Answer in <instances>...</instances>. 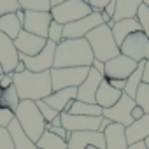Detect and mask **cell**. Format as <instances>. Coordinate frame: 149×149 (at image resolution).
<instances>
[{
	"mask_svg": "<svg viewBox=\"0 0 149 149\" xmlns=\"http://www.w3.org/2000/svg\"><path fill=\"white\" fill-rule=\"evenodd\" d=\"M142 6V0H118L116 2V11L112 19H128V18H137V11Z\"/></svg>",
	"mask_w": 149,
	"mask_h": 149,
	"instance_id": "cell-24",
	"label": "cell"
},
{
	"mask_svg": "<svg viewBox=\"0 0 149 149\" xmlns=\"http://www.w3.org/2000/svg\"><path fill=\"white\" fill-rule=\"evenodd\" d=\"M46 44H47V39L33 35V33H30L26 30H21L19 35L14 39V46H16L18 53L25 54V56H35V54H39L44 49Z\"/></svg>",
	"mask_w": 149,
	"mask_h": 149,
	"instance_id": "cell-15",
	"label": "cell"
},
{
	"mask_svg": "<svg viewBox=\"0 0 149 149\" xmlns=\"http://www.w3.org/2000/svg\"><path fill=\"white\" fill-rule=\"evenodd\" d=\"M53 21L51 13H42V11H25V21H23V30L47 39V30Z\"/></svg>",
	"mask_w": 149,
	"mask_h": 149,
	"instance_id": "cell-13",
	"label": "cell"
},
{
	"mask_svg": "<svg viewBox=\"0 0 149 149\" xmlns=\"http://www.w3.org/2000/svg\"><path fill=\"white\" fill-rule=\"evenodd\" d=\"M93 60L95 56L86 39H63L60 44H56L53 68L91 67Z\"/></svg>",
	"mask_w": 149,
	"mask_h": 149,
	"instance_id": "cell-1",
	"label": "cell"
},
{
	"mask_svg": "<svg viewBox=\"0 0 149 149\" xmlns=\"http://www.w3.org/2000/svg\"><path fill=\"white\" fill-rule=\"evenodd\" d=\"M142 83L149 84V60L144 61V72H142Z\"/></svg>",
	"mask_w": 149,
	"mask_h": 149,
	"instance_id": "cell-42",
	"label": "cell"
},
{
	"mask_svg": "<svg viewBox=\"0 0 149 149\" xmlns=\"http://www.w3.org/2000/svg\"><path fill=\"white\" fill-rule=\"evenodd\" d=\"M14 84V79H13V74H2L0 76V90H6V88H11Z\"/></svg>",
	"mask_w": 149,
	"mask_h": 149,
	"instance_id": "cell-39",
	"label": "cell"
},
{
	"mask_svg": "<svg viewBox=\"0 0 149 149\" xmlns=\"http://www.w3.org/2000/svg\"><path fill=\"white\" fill-rule=\"evenodd\" d=\"M119 51H121V54L135 60L137 63L147 61L149 60V39L142 30L135 32L123 40V44L119 46Z\"/></svg>",
	"mask_w": 149,
	"mask_h": 149,
	"instance_id": "cell-7",
	"label": "cell"
},
{
	"mask_svg": "<svg viewBox=\"0 0 149 149\" xmlns=\"http://www.w3.org/2000/svg\"><path fill=\"white\" fill-rule=\"evenodd\" d=\"M128 149H147V147H146V144H144V142H137V144L128 146Z\"/></svg>",
	"mask_w": 149,
	"mask_h": 149,
	"instance_id": "cell-46",
	"label": "cell"
},
{
	"mask_svg": "<svg viewBox=\"0 0 149 149\" xmlns=\"http://www.w3.org/2000/svg\"><path fill=\"white\" fill-rule=\"evenodd\" d=\"M95 70H98L102 76H104V70H105V63L104 61H98V60H93V65H91Z\"/></svg>",
	"mask_w": 149,
	"mask_h": 149,
	"instance_id": "cell-43",
	"label": "cell"
},
{
	"mask_svg": "<svg viewBox=\"0 0 149 149\" xmlns=\"http://www.w3.org/2000/svg\"><path fill=\"white\" fill-rule=\"evenodd\" d=\"M60 119L67 132H98L102 116H72L68 112H60Z\"/></svg>",
	"mask_w": 149,
	"mask_h": 149,
	"instance_id": "cell-12",
	"label": "cell"
},
{
	"mask_svg": "<svg viewBox=\"0 0 149 149\" xmlns=\"http://www.w3.org/2000/svg\"><path fill=\"white\" fill-rule=\"evenodd\" d=\"M2 74H4V70H2V67H0V76H2Z\"/></svg>",
	"mask_w": 149,
	"mask_h": 149,
	"instance_id": "cell-53",
	"label": "cell"
},
{
	"mask_svg": "<svg viewBox=\"0 0 149 149\" xmlns=\"http://www.w3.org/2000/svg\"><path fill=\"white\" fill-rule=\"evenodd\" d=\"M135 104L139 107H142L146 114H149V84L140 83V86L137 90V95H135Z\"/></svg>",
	"mask_w": 149,
	"mask_h": 149,
	"instance_id": "cell-31",
	"label": "cell"
},
{
	"mask_svg": "<svg viewBox=\"0 0 149 149\" xmlns=\"http://www.w3.org/2000/svg\"><path fill=\"white\" fill-rule=\"evenodd\" d=\"M49 13L53 16V21H56L60 25H68V23H74L77 19L90 16L93 13V9L84 0H67V2H63L60 6L51 7Z\"/></svg>",
	"mask_w": 149,
	"mask_h": 149,
	"instance_id": "cell-5",
	"label": "cell"
},
{
	"mask_svg": "<svg viewBox=\"0 0 149 149\" xmlns=\"http://www.w3.org/2000/svg\"><path fill=\"white\" fill-rule=\"evenodd\" d=\"M105 149H128V142H126V133H125V126L118 125V123H111L105 132Z\"/></svg>",
	"mask_w": 149,
	"mask_h": 149,
	"instance_id": "cell-19",
	"label": "cell"
},
{
	"mask_svg": "<svg viewBox=\"0 0 149 149\" xmlns=\"http://www.w3.org/2000/svg\"><path fill=\"white\" fill-rule=\"evenodd\" d=\"M54 51H56V44L47 40V44L44 46V49L39 54L35 56L19 54V60L26 65V70L30 72H47L54 67Z\"/></svg>",
	"mask_w": 149,
	"mask_h": 149,
	"instance_id": "cell-8",
	"label": "cell"
},
{
	"mask_svg": "<svg viewBox=\"0 0 149 149\" xmlns=\"http://www.w3.org/2000/svg\"><path fill=\"white\" fill-rule=\"evenodd\" d=\"M105 149V137L100 132H70L67 149H86V147Z\"/></svg>",
	"mask_w": 149,
	"mask_h": 149,
	"instance_id": "cell-14",
	"label": "cell"
},
{
	"mask_svg": "<svg viewBox=\"0 0 149 149\" xmlns=\"http://www.w3.org/2000/svg\"><path fill=\"white\" fill-rule=\"evenodd\" d=\"M25 70H26V65H25V63L19 60V61H18V65L14 67V72H13V74H23Z\"/></svg>",
	"mask_w": 149,
	"mask_h": 149,
	"instance_id": "cell-44",
	"label": "cell"
},
{
	"mask_svg": "<svg viewBox=\"0 0 149 149\" xmlns=\"http://www.w3.org/2000/svg\"><path fill=\"white\" fill-rule=\"evenodd\" d=\"M111 123H112V121H109L107 118H104V116H102V121H100V128H98V132H100V133H104V132H105V128H107Z\"/></svg>",
	"mask_w": 149,
	"mask_h": 149,
	"instance_id": "cell-45",
	"label": "cell"
},
{
	"mask_svg": "<svg viewBox=\"0 0 149 149\" xmlns=\"http://www.w3.org/2000/svg\"><path fill=\"white\" fill-rule=\"evenodd\" d=\"M51 84L53 91L65 88H79L86 79L90 67H67V68H51Z\"/></svg>",
	"mask_w": 149,
	"mask_h": 149,
	"instance_id": "cell-6",
	"label": "cell"
},
{
	"mask_svg": "<svg viewBox=\"0 0 149 149\" xmlns=\"http://www.w3.org/2000/svg\"><path fill=\"white\" fill-rule=\"evenodd\" d=\"M18 61L19 53L14 46V40L0 32V67H2L4 74H13Z\"/></svg>",
	"mask_w": 149,
	"mask_h": 149,
	"instance_id": "cell-17",
	"label": "cell"
},
{
	"mask_svg": "<svg viewBox=\"0 0 149 149\" xmlns=\"http://www.w3.org/2000/svg\"><path fill=\"white\" fill-rule=\"evenodd\" d=\"M63 2H67V0H51V7L60 6V4H63Z\"/></svg>",
	"mask_w": 149,
	"mask_h": 149,
	"instance_id": "cell-49",
	"label": "cell"
},
{
	"mask_svg": "<svg viewBox=\"0 0 149 149\" xmlns=\"http://www.w3.org/2000/svg\"><path fill=\"white\" fill-rule=\"evenodd\" d=\"M7 132L11 135V140H13V146L14 149H37V144L23 132V128L19 126L18 119L14 118L11 121V125L7 126Z\"/></svg>",
	"mask_w": 149,
	"mask_h": 149,
	"instance_id": "cell-23",
	"label": "cell"
},
{
	"mask_svg": "<svg viewBox=\"0 0 149 149\" xmlns=\"http://www.w3.org/2000/svg\"><path fill=\"white\" fill-rule=\"evenodd\" d=\"M35 104H37V107H39V111H40V114H42V118H44L46 123H51L53 119H56L60 116V112H56L53 107H49L44 100H37Z\"/></svg>",
	"mask_w": 149,
	"mask_h": 149,
	"instance_id": "cell-33",
	"label": "cell"
},
{
	"mask_svg": "<svg viewBox=\"0 0 149 149\" xmlns=\"http://www.w3.org/2000/svg\"><path fill=\"white\" fill-rule=\"evenodd\" d=\"M19 126L23 128V132L37 144V140L42 137V133L46 132V121L37 107V104L33 100H21L16 112H14Z\"/></svg>",
	"mask_w": 149,
	"mask_h": 149,
	"instance_id": "cell-3",
	"label": "cell"
},
{
	"mask_svg": "<svg viewBox=\"0 0 149 149\" xmlns=\"http://www.w3.org/2000/svg\"><path fill=\"white\" fill-rule=\"evenodd\" d=\"M100 25H104L102 14L100 13H91L90 16H86L83 19L63 25V39H84L91 30H95Z\"/></svg>",
	"mask_w": 149,
	"mask_h": 149,
	"instance_id": "cell-10",
	"label": "cell"
},
{
	"mask_svg": "<svg viewBox=\"0 0 149 149\" xmlns=\"http://www.w3.org/2000/svg\"><path fill=\"white\" fill-rule=\"evenodd\" d=\"M14 88L19 95V100H44L53 93L51 84V72H30L25 70L23 74H13Z\"/></svg>",
	"mask_w": 149,
	"mask_h": 149,
	"instance_id": "cell-2",
	"label": "cell"
},
{
	"mask_svg": "<svg viewBox=\"0 0 149 149\" xmlns=\"http://www.w3.org/2000/svg\"><path fill=\"white\" fill-rule=\"evenodd\" d=\"M125 133H126L128 146L137 144V142H144L149 137V114H144L140 119L133 121L128 128H125Z\"/></svg>",
	"mask_w": 149,
	"mask_h": 149,
	"instance_id": "cell-20",
	"label": "cell"
},
{
	"mask_svg": "<svg viewBox=\"0 0 149 149\" xmlns=\"http://www.w3.org/2000/svg\"><path fill=\"white\" fill-rule=\"evenodd\" d=\"M107 81H109V84H111L112 88H116V90H119V91L125 90V81H123V79H107Z\"/></svg>",
	"mask_w": 149,
	"mask_h": 149,
	"instance_id": "cell-40",
	"label": "cell"
},
{
	"mask_svg": "<svg viewBox=\"0 0 149 149\" xmlns=\"http://www.w3.org/2000/svg\"><path fill=\"white\" fill-rule=\"evenodd\" d=\"M49 125H51V126H61V119H60V116H58L56 119H53Z\"/></svg>",
	"mask_w": 149,
	"mask_h": 149,
	"instance_id": "cell-48",
	"label": "cell"
},
{
	"mask_svg": "<svg viewBox=\"0 0 149 149\" xmlns=\"http://www.w3.org/2000/svg\"><path fill=\"white\" fill-rule=\"evenodd\" d=\"M137 19H139V23H140V30L147 35V39H149V9L142 4L140 7H139V11H137Z\"/></svg>",
	"mask_w": 149,
	"mask_h": 149,
	"instance_id": "cell-34",
	"label": "cell"
},
{
	"mask_svg": "<svg viewBox=\"0 0 149 149\" xmlns=\"http://www.w3.org/2000/svg\"><path fill=\"white\" fill-rule=\"evenodd\" d=\"M16 16H18V19L21 21V25H23V21H25V11L23 9H19L18 13H16Z\"/></svg>",
	"mask_w": 149,
	"mask_h": 149,
	"instance_id": "cell-47",
	"label": "cell"
},
{
	"mask_svg": "<svg viewBox=\"0 0 149 149\" xmlns=\"http://www.w3.org/2000/svg\"><path fill=\"white\" fill-rule=\"evenodd\" d=\"M112 30V35H114V40L118 46L123 44V40L135 33V32H140V23L137 18H128V19H119V21H114V26L111 28Z\"/></svg>",
	"mask_w": 149,
	"mask_h": 149,
	"instance_id": "cell-22",
	"label": "cell"
},
{
	"mask_svg": "<svg viewBox=\"0 0 149 149\" xmlns=\"http://www.w3.org/2000/svg\"><path fill=\"white\" fill-rule=\"evenodd\" d=\"M65 112H68L72 116H95V118H98V116H102L104 109L98 107L97 104H86V102L74 100V102H70V105L67 107Z\"/></svg>",
	"mask_w": 149,
	"mask_h": 149,
	"instance_id": "cell-25",
	"label": "cell"
},
{
	"mask_svg": "<svg viewBox=\"0 0 149 149\" xmlns=\"http://www.w3.org/2000/svg\"><path fill=\"white\" fill-rule=\"evenodd\" d=\"M84 39L88 40V44H90V47H91V51H93V56H95V60H98V61H104V63H105V61L112 60L114 56L121 54L119 46H118L116 40H114L112 30H111L105 23L100 25V26H97L95 30H91Z\"/></svg>",
	"mask_w": 149,
	"mask_h": 149,
	"instance_id": "cell-4",
	"label": "cell"
},
{
	"mask_svg": "<svg viewBox=\"0 0 149 149\" xmlns=\"http://www.w3.org/2000/svg\"><path fill=\"white\" fill-rule=\"evenodd\" d=\"M19 95L14 88V84L11 88H6V90H0V107H6V109H11L13 112H16L18 105H19Z\"/></svg>",
	"mask_w": 149,
	"mask_h": 149,
	"instance_id": "cell-29",
	"label": "cell"
},
{
	"mask_svg": "<svg viewBox=\"0 0 149 149\" xmlns=\"http://www.w3.org/2000/svg\"><path fill=\"white\" fill-rule=\"evenodd\" d=\"M144 144H146V147H147V149H149V137H147V139H146V140H144Z\"/></svg>",
	"mask_w": 149,
	"mask_h": 149,
	"instance_id": "cell-51",
	"label": "cell"
},
{
	"mask_svg": "<svg viewBox=\"0 0 149 149\" xmlns=\"http://www.w3.org/2000/svg\"><path fill=\"white\" fill-rule=\"evenodd\" d=\"M102 81H104V76H102L98 70H95L93 67H90V72H88L86 79H84L83 84L77 88V97H76V100L86 102V104H97L95 98H97V91H98V86H100Z\"/></svg>",
	"mask_w": 149,
	"mask_h": 149,
	"instance_id": "cell-16",
	"label": "cell"
},
{
	"mask_svg": "<svg viewBox=\"0 0 149 149\" xmlns=\"http://www.w3.org/2000/svg\"><path fill=\"white\" fill-rule=\"evenodd\" d=\"M142 4H144V6H146L147 9H149V0H142Z\"/></svg>",
	"mask_w": 149,
	"mask_h": 149,
	"instance_id": "cell-50",
	"label": "cell"
},
{
	"mask_svg": "<svg viewBox=\"0 0 149 149\" xmlns=\"http://www.w3.org/2000/svg\"><path fill=\"white\" fill-rule=\"evenodd\" d=\"M0 149H14L7 128H2V126H0Z\"/></svg>",
	"mask_w": 149,
	"mask_h": 149,
	"instance_id": "cell-37",
	"label": "cell"
},
{
	"mask_svg": "<svg viewBox=\"0 0 149 149\" xmlns=\"http://www.w3.org/2000/svg\"><path fill=\"white\" fill-rule=\"evenodd\" d=\"M135 105H137L135 100L123 93L121 98H119L111 109H104L102 116L107 118V119L112 121V123H118V125H123L125 128H128V126L133 123V119H132V109H133Z\"/></svg>",
	"mask_w": 149,
	"mask_h": 149,
	"instance_id": "cell-9",
	"label": "cell"
},
{
	"mask_svg": "<svg viewBox=\"0 0 149 149\" xmlns=\"http://www.w3.org/2000/svg\"><path fill=\"white\" fill-rule=\"evenodd\" d=\"M86 149H98V147H93V146H90V147H86Z\"/></svg>",
	"mask_w": 149,
	"mask_h": 149,
	"instance_id": "cell-52",
	"label": "cell"
},
{
	"mask_svg": "<svg viewBox=\"0 0 149 149\" xmlns=\"http://www.w3.org/2000/svg\"><path fill=\"white\" fill-rule=\"evenodd\" d=\"M23 30L21 21L18 19L16 13L14 14H6V16H0V32L4 35H7L9 39H16L19 35V32Z\"/></svg>",
	"mask_w": 149,
	"mask_h": 149,
	"instance_id": "cell-26",
	"label": "cell"
},
{
	"mask_svg": "<svg viewBox=\"0 0 149 149\" xmlns=\"http://www.w3.org/2000/svg\"><path fill=\"white\" fill-rule=\"evenodd\" d=\"M14 118H16V116H14V112H13L11 109L0 107V126H2V128H7Z\"/></svg>",
	"mask_w": 149,
	"mask_h": 149,
	"instance_id": "cell-36",
	"label": "cell"
},
{
	"mask_svg": "<svg viewBox=\"0 0 149 149\" xmlns=\"http://www.w3.org/2000/svg\"><path fill=\"white\" fill-rule=\"evenodd\" d=\"M109 2H111V0H88V4H90V7L93 9V13H102V11H105V7L109 6Z\"/></svg>",
	"mask_w": 149,
	"mask_h": 149,
	"instance_id": "cell-38",
	"label": "cell"
},
{
	"mask_svg": "<svg viewBox=\"0 0 149 149\" xmlns=\"http://www.w3.org/2000/svg\"><path fill=\"white\" fill-rule=\"evenodd\" d=\"M137 65L139 63L135 60H132L125 54H118L112 60L105 61L104 77L105 79H123V81H126L133 74V70L137 68Z\"/></svg>",
	"mask_w": 149,
	"mask_h": 149,
	"instance_id": "cell-11",
	"label": "cell"
},
{
	"mask_svg": "<svg viewBox=\"0 0 149 149\" xmlns=\"http://www.w3.org/2000/svg\"><path fill=\"white\" fill-rule=\"evenodd\" d=\"M37 149H67V142L46 130L42 137L37 140Z\"/></svg>",
	"mask_w": 149,
	"mask_h": 149,
	"instance_id": "cell-28",
	"label": "cell"
},
{
	"mask_svg": "<svg viewBox=\"0 0 149 149\" xmlns=\"http://www.w3.org/2000/svg\"><path fill=\"white\" fill-rule=\"evenodd\" d=\"M142 72H144V61H139V65H137V68L133 70V74L125 81V90H123V93L128 95V97L133 98V100H135L137 90H139V86H140V83H142Z\"/></svg>",
	"mask_w": 149,
	"mask_h": 149,
	"instance_id": "cell-27",
	"label": "cell"
},
{
	"mask_svg": "<svg viewBox=\"0 0 149 149\" xmlns=\"http://www.w3.org/2000/svg\"><path fill=\"white\" fill-rule=\"evenodd\" d=\"M121 95H123V91L112 88V86L109 84V81L104 77V81H102L100 86H98V91H97V98H95V102H97V105L102 107V109H111V107L121 98Z\"/></svg>",
	"mask_w": 149,
	"mask_h": 149,
	"instance_id": "cell-21",
	"label": "cell"
},
{
	"mask_svg": "<svg viewBox=\"0 0 149 149\" xmlns=\"http://www.w3.org/2000/svg\"><path fill=\"white\" fill-rule=\"evenodd\" d=\"M144 114H146V112H144V109H142V107H139V105H135V107L132 109V119H133V121L140 119Z\"/></svg>",
	"mask_w": 149,
	"mask_h": 149,
	"instance_id": "cell-41",
	"label": "cell"
},
{
	"mask_svg": "<svg viewBox=\"0 0 149 149\" xmlns=\"http://www.w3.org/2000/svg\"><path fill=\"white\" fill-rule=\"evenodd\" d=\"M76 97H77V88H65L60 91H53L47 98H44V102L56 112H65L70 102L76 100Z\"/></svg>",
	"mask_w": 149,
	"mask_h": 149,
	"instance_id": "cell-18",
	"label": "cell"
},
{
	"mask_svg": "<svg viewBox=\"0 0 149 149\" xmlns=\"http://www.w3.org/2000/svg\"><path fill=\"white\" fill-rule=\"evenodd\" d=\"M18 4L23 11H51V0H18Z\"/></svg>",
	"mask_w": 149,
	"mask_h": 149,
	"instance_id": "cell-30",
	"label": "cell"
},
{
	"mask_svg": "<svg viewBox=\"0 0 149 149\" xmlns=\"http://www.w3.org/2000/svg\"><path fill=\"white\" fill-rule=\"evenodd\" d=\"M21 7L18 4V0H0V16L6 14H14L18 13Z\"/></svg>",
	"mask_w": 149,
	"mask_h": 149,
	"instance_id": "cell-35",
	"label": "cell"
},
{
	"mask_svg": "<svg viewBox=\"0 0 149 149\" xmlns=\"http://www.w3.org/2000/svg\"><path fill=\"white\" fill-rule=\"evenodd\" d=\"M47 40H51L54 44H60L63 40V25H60L56 21H51L49 30H47Z\"/></svg>",
	"mask_w": 149,
	"mask_h": 149,
	"instance_id": "cell-32",
	"label": "cell"
}]
</instances>
